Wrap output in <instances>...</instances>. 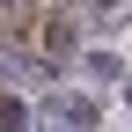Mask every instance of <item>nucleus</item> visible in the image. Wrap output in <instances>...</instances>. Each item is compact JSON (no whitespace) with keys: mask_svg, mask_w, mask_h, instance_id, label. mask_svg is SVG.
Segmentation results:
<instances>
[{"mask_svg":"<svg viewBox=\"0 0 132 132\" xmlns=\"http://www.w3.org/2000/svg\"><path fill=\"white\" fill-rule=\"evenodd\" d=\"M44 132H95V103H88V95H59V103H44Z\"/></svg>","mask_w":132,"mask_h":132,"instance_id":"1","label":"nucleus"},{"mask_svg":"<svg viewBox=\"0 0 132 132\" xmlns=\"http://www.w3.org/2000/svg\"><path fill=\"white\" fill-rule=\"evenodd\" d=\"M44 37H52V52H66V44H73V22H66V15H52V22H44Z\"/></svg>","mask_w":132,"mask_h":132,"instance_id":"2","label":"nucleus"},{"mask_svg":"<svg viewBox=\"0 0 132 132\" xmlns=\"http://www.w3.org/2000/svg\"><path fill=\"white\" fill-rule=\"evenodd\" d=\"M22 125V103H15V95H0V132H15Z\"/></svg>","mask_w":132,"mask_h":132,"instance_id":"3","label":"nucleus"},{"mask_svg":"<svg viewBox=\"0 0 132 132\" xmlns=\"http://www.w3.org/2000/svg\"><path fill=\"white\" fill-rule=\"evenodd\" d=\"M88 15H95V22H103V15H118V0H88Z\"/></svg>","mask_w":132,"mask_h":132,"instance_id":"4","label":"nucleus"}]
</instances>
